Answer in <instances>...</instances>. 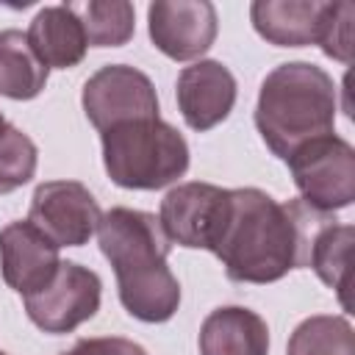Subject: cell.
<instances>
[{
	"mask_svg": "<svg viewBox=\"0 0 355 355\" xmlns=\"http://www.w3.org/2000/svg\"><path fill=\"white\" fill-rule=\"evenodd\" d=\"M324 3L319 0H255L250 6L252 28L277 47L316 44Z\"/></svg>",
	"mask_w": 355,
	"mask_h": 355,
	"instance_id": "obj_15",
	"label": "cell"
},
{
	"mask_svg": "<svg viewBox=\"0 0 355 355\" xmlns=\"http://www.w3.org/2000/svg\"><path fill=\"white\" fill-rule=\"evenodd\" d=\"M92 47H122L133 39L136 8L128 0H89L75 6Z\"/></svg>",
	"mask_w": 355,
	"mask_h": 355,
	"instance_id": "obj_19",
	"label": "cell"
},
{
	"mask_svg": "<svg viewBox=\"0 0 355 355\" xmlns=\"http://www.w3.org/2000/svg\"><path fill=\"white\" fill-rule=\"evenodd\" d=\"M58 247L28 219L8 222L0 230V275L8 288L28 297L39 291L58 269Z\"/></svg>",
	"mask_w": 355,
	"mask_h": 355,
	"instance_id": "obj_12",
	"label": "cell"
},
{
	"mask_svg": "<svg viewBox=\"0 0 355 355\" xmlns=\"http://www.w3.org/2000/svg\"><path fill=\"white\" fill-rule=\"evenodd\" d=\"M103 283L97 272L75 261H61L55 275L33 294L25 297L28 319L53 336L72 333L100 311Z\"/></svg>",
	"mask_w": 355,
	"mask_h": 355,
	"instance_id": "obj_8",
	"label": "cell"
},
{
	"mask_svg": "<svg viewBox=\"0 0 355 355\" xmlns=\"http://www.w3.org/2000/svg\"><path fill=\"white\" fill-rule=\"evenodd\" d=\"M103 166L108 178L122 189L155 191L189 169V144L169 122L139 119L108 128L100 133Z\"/></svg>",
	"mask_w": 355,
	"mask_h": 355,
	"instance_id": "obj_4",
	"label": "cell"
},
{
	"mask_svg": "<svg viewBox=\"0 0 355 355\" xmlns=\"http://www.w3.org/2000/svg\"><path fill=\"white\" fill-rule=\"evenodd\" d=\"M236 78L222 61L200 58L191 67H183L175 83L178 108L191 130H211L225 122L236 105Z\"/></svg>",
	"mask_w": 355,
	"mask_h": 355,
	"instance_id": "obj_11",
	"label": "cell"
},
{
	"mask_svg": "<svg viewBox=\"0 0 355 355\" xmlns=\"http://www.w3.org/2000/svg\"><path fill=\"white\" fill-rule=\"evenodd\" d=\"M230 214V189L191 180L166 191L158 222L172 244L189 250H216Z\"/></svg>",
	"mask_w": 355,
	"mask_h": 355,
	"instance_id": "obj_6",
	"label": "cell"
},
{
	"mask_svg": "<svg viewBox=\"0 0 355 355\" xmlns=\"http://www.w3.org/2000/svg\"><path fill=\"white\" fill-rule=\"evenodd\" d=\"M61 355H147L144 347H139L130 338L119 336H100V338H78L72 349Z\"/></svg>",
	"mask_w": 355,
	"mask_h": 355,
	"instance_id": "obj_22",
	"label": "cell"
},
{
	"mask_svg": "<svg viewBox=\"0 0 355 355\" xmlns=\"http://www.w3.org/2000/svg\"><path fill=\"white\" fill-rule=\"evenodd\" d=\"M286 355H355V333L349 319L333 313L302 319L288 336Z\"/></svg>",
	"mask_w": 355,
	"mask_h": 355,
	"instance_id": "obj_18",
	"label": "cell"
},
{
	"mask_svg": "<svg viewBox=\"0 0 355 355\" xmlns=\"http://www.w3.org/2000/svg\"><path fill=\"white\" fill-rule=\"evenodd\" d=\"M0 355H8V352H3V349H0Z\"/></svg>",
	"mask_w": 355,
	"mask_h": 355,
	"instance_id": "obj_24",
	"label": "cell"
},
{
	"mask_svg": "<svg viewBox=\"0 0 355 355\" xmlns=\"http://www.w3.org/2000/svg\"><path fill=\"white\" fill-rule=\"evenodd\" d=\"M50 69L36 58L28 36L17 28L0 31V94L8 100H33L47 86Z\"/></svg>",
	"mask_w": 355,
	"mask_h": 355,
	"instance_id": "obj_16",
	"label": "cell"
},
{
	"mask_svg": "<svg viewBox=\"0 0 355 355\" xmlns=\"http://www.w3.org/2000/svg\"><path fill=\"white\" fill-rule=\"evenodd\" d=\"M80 105L86 119L105 133L108 128L139 122V119H158V94L153 80L128 64H105L100 67L86 83L80 94Z\"/></svg>",
	"mask_w": 355,
	"mask_h": 355,
	"instance_id": "obj_7",
	"label": "cell"
},
{
	"mask_svg": "<svg viewBox=\"0 0 355 355\" xmlns=\"http://www.w3.org/2000/svg\"><path fill=\"white\" fill-rule=\"evenodd\" d=\"M352 225H341V222H322L311 239L308 247V266L319 275V280L324 286H330L341 305L349 308L347 300V263H349V247H352Z\"/></svg>",
	"mask_w": 355,
	"mask_h": 355,
	"instance_id": "obj_17",
	"label": "cell"
},
{
	"mask_svg": "<svg viewBox=\"0 0 355 355\" xmlns=\"http://www.w3.org/2000/svg\"><path fill=\"white\" fill-rule=\"evenodd\" d=\"M39 164V150L28 133L19 128H6L0 136V194H11L22 189L33 175Z\"/></svg>",
	"mask_w": 355,
	"mask_h": 355,
	"instance_id": "obj_20",
	"label": "cell"
},
{
	"mask_svg": "<svg viewBox=\"0 0 355 355\" xmlns=\"http://www.w3.org/2000/svg\"><path fill=\"white\" fill-rule=\"evenodd\" d=\"M338 89L333 78L311 61H288L275 67L258 92L255 128L263 144L288 161L302 144L333 133L338 111Z\"/></svg>",
	"mask_w": 355,
	"mask_h": 355,
	"instance_id": "obj_3",
	"label": "cell"
},
{
	"mask_svg": "<svg viewBox=\"0 0 355 355\" xmlns=\"http://www.w3.org/2000/svg\"><path fill=\"white\" fill-rule=\"evenodd\" d=\"M147 33L155 50L172 61H194L211 50L219 33L216 8L208 0H158L147 8Z\"/></svg>",
	"mask_w": 355,
	"mask_h": 355,
	"instance_id": "obj_10",
	"label": "cell"
},
{
	"mask_svg": "<svg viewBox=\"0 0 355 355\" xmlns=\"http://www.w3.org/2000/svg\"><path fill=\"white\" fill-rule=\"evenodd\" d=\"M352 17H355V6L352 3H347V0L324 3L316 44L322 47V53L327 58L349 64V55H352Z\"/></svg>",
	"mask_w": 355,
	"mask_h": 355,
	"instance_id": "obj_21",
	"label": "cell"
},
{
	"mask_svg": "<svg viewBox=\"0 0 355 355\" xmlns=\"http://www.w3.org/2000/svg\"><path fill=\"white\" fill-rule=\"evenodd\" d=\"M97 241L114 266L122 308L147 324L169 322L180 308V283L166 263L172 241L158 216L116 205L100 216Z\"/></svg>",
	"mask_w": 355,
	"mask_h": 355,
	"instance_id": "obj_2",
	"label": "cell"
},
{
	"mask_svg": "<svg viewBox=\"0 0 355 355\" xmlns=\"http://www.w3.org/2000/svg\"><path fill=\"white\" fill-rule=\"evenodd\" d=\"M300 191V202L319 214L330 216L352 205L355 200V150L347 139L327 133L319 136L300 150L291 153L286 161Z\"/></svg>",
	"mask_w": 355,
	"mask_h": 355,
	"instance_id": "obj_5",
	"label": "cell"
},
{
	"mask_svg": "<svg viewBox=\"0 0 355 355\" xmlns=\"http://www.w3.org/2000/svg\"><path fill=\"white\" fill-rule=\"evenodd\" d=\"M100 205L94 194L78 180H44L31 197L28 222L44 233L58 250L83 247L100 222Z\"/></svg>",
	"mask_w": 355,
	"mask_h": 355,
	"instance_id": "obj_9",
	"label": "cell"
},
{
	"mask_svg": "<svg viewBox=\"0 0 355 355\" xmlns=\"http://www.w3.org/2000/svg\"><path fill=\"white\" fill-rule=\"evenodd\" d=\"M327 222L302 202H277L261 189H230V214L214 255L236 283H275L308 263L316 227Z\"/></svg>",
	"mask_w": 355,
	"mask_h": 355,
	"instance_id": "obj_1",
	"label": "cell"
},
{
	"mask_svg": "<svg viewBox=\"0 0 355 355\" xmlns=\"http://www.w3.org/2000/svg\"><path fill=\"white\" fill-rule=\"evenodd\" d=\"M197 344L200 355H269V327L250 308L222 305L205 316Z\"/></svg>",
	"mask_w": 355,
	"mask_h": 355,
	"instance_id": "obj_14",
	"label": "cell"
},
{
	"mask_svg": "<svg viewBox=\"0 0 355 355\" xmlns=\"http://www.w3.org/2000/svg\"><path fill=\"white\" fill-rule=\"evenodd\" d=\"M28 44L47 69H72L86 58V31L75 6H44L28 25Z\"/></svg>",
	"mask_w": 355,
	"mask_h": 355,
	"instance_id": "obj_13",
	"label": "cell"
},
{
	"mask_svg": "<svg viewBox=\"0 0 355 355\" xmlns=\"http://www.w3.org/2000/svg\"><path fill=\"white\" fill-rule=\"evenodd\" d=\"M6 128H8V122H6V116H3V114H0V136H3V133H6Z\"/></svg>",
	"mask_w": 355,
	"mask_h": 355,
	"instance_id": "obj_23",
	"label": "cell"
}]
</instances>
